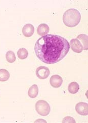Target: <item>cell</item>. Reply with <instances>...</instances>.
I'll return each instance as SVG.
<instances>
[{
  "label": "cell",
  "instance_id": "1",
  "mask_svg": "<svg viewBox=\"0 0 88 123\" xmlns=\"http://www.w3.org/2000/svg\"><path fill=\"white\" fill-rule=\"evenodd\" d=\"M70 49L68 41L64 37L48 34L37 41L35 51L37 57L43 62L52 64L63 59Z\"/></svg>",
  "mask_w": 88,
  "mask_h": 123
},
{
  "label": "cell",
  "instance_id": "2",
  "mask_svg": "<svg viewBox=\"0 0 88 123\" xmlns=\"http://www.w3.org/2000/svg\"><path fill=\"white\" fill-rule=\"evenodd\" d=\"M81 20V14L75 9H69L64 12L63 15V22L65 26L74 27L78 25Z\"/></svg>",
  "mask_w": 88,
  "mask_h": 123
},
{
  "label": "cell",
  "instance_id": "3",
  "mask_svg": "<svg viewBox=\"0 0 88 123\" xmlns=\"http://www.w3.org/2000/svg\"><path fill=\"white\" fill-rule=\"evenodd\" d=\"M37 113L42 116H47L50 113L51 108L49 104L45 100H40L35 105Z\"/></svg>",
  "mask_w": 88,
  "mask_h": 123
},
{
  "label": "cell",
  "instance_id": "4",
  "mask_svg": "<svg viewBox=\"0 0 88 123\" xmlns=\"http://www.w3.org/2000/svg\"><path fill=\"white\" fill-rule=\"evenodd\" d=\"M50 70L45 66H41L37 69L36 74L37 77L41 80H45L50 75Z\"/></svg>",
  "mask_w": 88,
  "mask_h": 123
},
{
  "label": "cell",
  "instance_id": "5",
  "mask_svg": "<svg viewBox=\"0 0 88 123\" xmlns=\"http://www.w3.org/2000/svg\"><path fill=\"white\" fill-rule=\"evenodd\" d=\"M70 47L74 52L80 53L83 50V47L81 42L77 39H73L71 40L69 43Z\"/></svg>",
  "mask_w": 88,
  "mask_h": 123
},
{
  "label": "cell",
  "instance_id": "6",
  "mask_svg": "<svg viewBox=\"0 0 88 123\" xmlns=\"http://www.w3.org/2000/svg\"><path fill=\"white\" fill-rule=\"evenodd\" d=\"M75 111L79 115L87 116L88 114V105L85 102H80L75 105Z\"/></svg>",
  "mask_w": 88,
  "mask_h": 123
},
{
  "label": "cell",
  "instance_id": "7",
  "mask_svg": "<svg viewBox=\"0 0 88 123\" xmlns=\"http://www.w3.org/2000/svg\"><path fill=\"white\" fill-rule=\"evenodd\" d=\"M62 82V78L59 75H54L50 78V85L52 87L54 88H58L61 86Z\"/></svg>",
  "mask_w": 88,
  "mask_h": 123
},
{
  "label": "cell",
  "instance_id": "8",
  "mask_svg": "<svg viewBox=\"0 0 88 123\" xmlns=\"http://www.w3.org/2000/svg\"><path fill=\"white\" fill-rule=\"evenodd\" d=\"M35 32V28L31 24L25 25L22 28V33L24 36L26 37H31Z\"/></svg>",
  "mask_w": 88,
  "mask_h": 123
},
{
  "label": "cell",
  "instance_id": "9",
  "mask_svg": "<svg viewBox=\"0 0 88 123\" xmlns=\"http://www.w3.org/2000/svg\"><path fill=\"white\" fill-rule=\"evenodd\" d=\"M50 31V28L46 24L43 23L38 25L37 28V33L38 35L44 36L46 35Z\"/></svg>",
  "mask_w": 88,
  "mask_h": 123
},
{
  "label": "cell",
  "instance_id": "10",
  "mask_svg": "<svg viewBox=\"0 0 88 123\" xmlns=\"http://www.w3.org/2000/svg\"><path fill=\"white\" fill-rule=\"evenodd\" d=\"M81 43L83 50H87L88 49V37L86 34H80L76 38Z\"/></svg>",
  "mask_w": 88,
  "mask_h": 123
},
{
  "label": "cell",
  "instance_id": "11",
  "mask_svg": "<svg viewBox=\"0 0 88 123\" xmlns=\"http://www.w3.org/2000/svg\"><path fill=\"white\" fill-rule=\"evenodd\" d=\"M38 93V88L37 85H32L29 89L28 95L31 98H36Z\"/></svg>",
  "mask_w": 88,
  "mask_h": 123
},
{
  "label": "cell",
  "instance_id": "12",
  "mask_svg": "<svg viewBox=\"0 0 88 123\" xmlns=\"http://www.w3.org/2000/svg\"><path fill=\"white\" fill-rule=\"evenodd\" d=\"M80 86L79 84L76 82H71L68 87V90L70 93L75 94L78 92L79 91Z\"/></svg>",
  "mask_w": 88,
  "mask_h": 123
},
{
  "label": "cell",
  "instance_id": "13",
  "mask_svg": "<svg viewBox=\"0 0 88 123\" xmlns=\"http://www.w3.org/2000/svg\"><path fill=\"white\" fill-rule=\"evenodd\" d=\"M10 78L9 72L5 69H0V81H6Z\"/></svg>",
  "mask_w": 88,
  "mask_h": 123
},
{
  "label": "cell",
  "instance_id": "14",
  "mask_svg": "<svg viewBox=\"0 0 88 123\" xmlns=\"http://www.w3.org/2000/svg\"><path fill=\"white\" fill-rule=\"evenodd\" d=\"M17 55L19 59L23 60L26 59L29 55V52L25 48H20L17 51Z\"/></svg>",
  "mask_w": 88,
  "mask_h": 123
},
{
  "label": "cell",
  "instance_id": "15",
  "mask_svg": "<svg viewBox=\"0 0 88 123\" xmlns=\"http://www.w3.org/2000/svg\"><path fill=\"white\" fill-rule=\"evenodd\" d=\"M6 58L9 63H13L16 60V56L14 52L12 51H8L6 54Z\"/></svg>",
  "mask_w": 88,
  "mask_h": 123
},
{
  "label": "cell",
  "instance_id": "16",
  "mask_svg": "<svg viewBox=\"0 0 88 123\" xmlns=\"http://www.w3.org/2000/svg\"><path fill=\"white\" fill-rule=\"evenodd\" d=\"M62 122V123H76L75 120L73 118H72V117H69V116L66 117L64 118H63Z\"/></svg>",
  "mask_w": 88,
  "mask_h": 123
},
{
  "label": "cell",
  "instance_id": "17",
  "mask_svg": "<svg viewBox=\"0 0 88 123\" xmlns=\"http://www.w3.org/2000/svg\"><path fill=\"white\" fill-rule=\"evenodd\" d=\"M35 123H47V122L43 119H38L36 120Z\"/></svg>",
  "mask_w": 88,
  "mask_h": 123
}]
</instances>
